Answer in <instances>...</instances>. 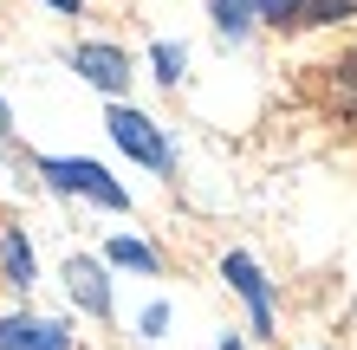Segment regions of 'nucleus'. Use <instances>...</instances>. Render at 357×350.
Instances as JSON below:
<instances>
[{
  "mask_svg": "<svg viewBox=\"0 0 357 350\" xmlns=\"http://www.w3.org/2000/svg\"><path fill=\"white\" fill-rule=\"evenodd\" d=\"M0 273H7V285H13V292H33V279H39L33 246H26V234H20V228H7V234H0Z\"/></svg>",
  "mask_w": 357,
  "mask_h": 350,
  "instance_id": "obj_7",
  "label": "nucleus"
},
{
  "mask_svg": "<svg viewBox=\"0 0 357 350\" xmlns=\"http://www.w3.org/2000/svg\"><path fill=\"white\" fill-rule=\"evenodd\" d=\"M351 13H357V0H305L292 26H331V19H351Z\"/></svg>",
  "mask_w": 357,
  "mask_h": 350,
  "instance_id": "obj_11",
  "label": "nucleus"
},
{
  "mask_svg": "<svg viewBox=\"0 0 357 350\" xmlns=\"http://www.w3.org/2000/svg\"><path fill=\"white\" fill-rule=\"evenodd\" d=\"M104 130H111V143L130 162H143L150 175H169L176 169V150H169V136H162V123H150L137 104H111V111H104Z\"/></svg>",
  "mask_w": 357,
  "mask_h": 350,
  "instance_id": "obj_2",
  "label": "nucleus"
},
{
  "mask_svg": "<svg viewBox=\"0 0 357 350\" xmlns=\"http://www.w3.org/2000/svg\"><path fill=\"white\" fill-rule=\"evenodd\" d=\"M66 292L85 305L91 318H111L117 312V299H111V279H104V266L98 260H85V253H72L66 260Z\"/></svg>",
  "mask_w": 357,
  "mask_h": 350,
  "instance_id": "obj_6",
  "label": "nucleus"
},
{
  "mask_svg": "<svg viewBox=\"0 0 357 350\" xmlns=\"http://www.w3.org/2000/svg\"><path fill=\"white\" fill-rule=\"evenodd\" d=\"M221 279L247 299V318H254V337H273V285L254 266V253H221Z\"/></svg>",
  "mask_w": 357,
  "mask_h": 350,
  "instance_id": "obj_4",
  "label": "nucleus"
},
{
  "mask_svg": "<svg viewBox=\"0 0 357 350\" xmlns=\"http://www.w3.org/2000/svg\"><path fill=\"white\" fill-rule=\"evenodd\" d=\"M208 13H215V26L227 39H247V33H254V19H260V0H208Z\"/></svg>",
  "mask_w": 357,
  "mask_h": 350,
  "instance_id": "obj_8",
  "label": "nucleus"
},
{
  "mask_svg": "<svg viewBox=\"0 0 357 350\" xmlns=\"http://www.w3.org/2000/svg\"><path fill=\"white\" fill-rule=\"evenodd\" d=\"M104 260H111V266H130V273H150V279L162 273V260H156L143 240H130V234H117L111 246H104Z\"/></svg>",
  "mask_w": 357,
  "mask_h": 350,
  "instance_id": "obj_9",
  "label": "nucleus"
},
{
  "mask_svg": "<svg viewBox=\"0 0 357 350\" xmlns=\"http://www.w3.org/2000/svg\"><path fill=\"white\" fill-rule=\"evenodd\" d=\"M150 65H156V85H182V65H188V52L176 46V39H156V46H150Z\"/></svg>",
  "mask_w": 357,
  "mask_h": 350,
  "instance_id": "obj_10",
  "label": "nucleus"
},
{
  "mask_svg": "<svg viewBox=\"0 0 357 350\" xmlns=\"http://www.w3.org/2000/svg\"><path fill=\"white\" fill-rule=\"evenodd\" d=\"M39 175H46V189L85 195V201H98V208H111V214L130 208V189H123L104 162H91V156H39Z\"/></svg>",
  "mask_w": 357,
  "mask_h": 350,
  "instance_id": "obj_1",
  "label": "nucleus"
},
{
  "mask_svg": "<svg viewBox=\"0 0 357 350\" xmlns=\"http://www.w3.org/2000/svg\"><path fill=\"white\" fill-rule=\"evenodd\" d=\"M338 85H351V91H357V46L338 58Z\"/></svg>",
  "mask_w": 357,
  "mask_h": 350,
  "instance_id": "obj_13",
  "label": "nucleus"
},
{
  "mask_svg": "<svg viewBox=\"0 0 357 350\" xmlns=\"http://www.w3.org/2000/svg\"><path fill=\"white\" fill-rule=\"evenodd\" d=\"M0 350H72V331L59 318L7 312V318H0Z\"/></svg>",
  "mask_w": 357,
  "mask_h": 350,
  "instance_id": "obj_5",
  "label": "nucleus"
},
{
  "mask_svg": "<svg viewBox=\"0 0 357 350\" xmlns=\"http://www.w3.org/2000/svg\"><path fill=\"white\" fill-rule=\"evenodd\" d=\"M46 7H59V13H85V0H46Z\"/></svg>",
  "mask_w": 357,
  "mask_h": 350,
  "instance_id": "obj_14",
  "label": "nucleus"
},
{
  "mask_svg": "<svg viewBox=\"0 0 357 350\" xmlns=\"http://www.w3.org/2000/svg\"><path fill=\"white\" fill-rule=\"evenodd\" d=\"M169 331V305H150V312H143V337H162Z\"/></svg>",
  "mask_w": 357,
  "mask_h": 350,
  "instance_id": "obj_12",
  "label": "nucleus"
},
{
  "mask_svg": "<svg viewBox=\"0 0 357 350\" xmlns=\"http://www.w3.org/2000/svg\"><path fill=\"white\" fill-rule=\"evenodd\" d=\"M13 130V111H7V97H0V136H7Z\"/></svg>",
  "mask_w": 357,
  "mask_h": 350,
  "instance_id": "obj_15",
  "label": "nucleus"
},
{
  "mask_svg": "<svg viewBox=\"0 0 357 350\" xmlns=\"http://www.w3.org/2000/svg\"><path fill=\"white\" fill-rule=\"evenodd\" d=\"M72 72L98 85L111 104H123V91H130V52L111 46V39H85V46H72Z\"/></svg>",
  "mask_w": 357,
  "mask_h": 350,
  "instance_id": "obj_3",
  "label": "nucleus"
}]
</instances>
